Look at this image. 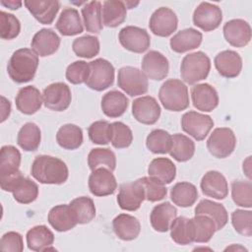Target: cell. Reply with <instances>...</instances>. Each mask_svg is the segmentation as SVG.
Returning <instances> with one entry per match:
<instances>
[{
	"instance_id": "1",
	"label": "cell",
	"mask_w": 252,
	"mask_h": 252,
	"mask_svg": "<svg viewBox=\"0 0 252 252\" xmlns=\"http://www.w3.org/2000/svg\"><path fill=\"white\" fill-rule=\"evenodd\" d=\"M31 174L39 183L59 185L67 181L69 170L62 159L52 156L40 155L33 159Z\"/></svg>"
},
{
	"instance_id": "2",
	"label": "cell",
	"mask_w": 252,
	"mask_h": 252,
	"mask_svg": "<svg viewBox=\"0 0 252 252\" xmlns=\"http://www.w3.org/2000/svg\"><path fill=\"white\" fill-rule=\"evenodd\" d=\"M37 67L38 55L31 48H20L11 55L7 64V73L12 81L24 84L34 78Z\"/></svg>"
},
{
	"instance_id": "3",
	"label": "cell",
	"mask_w": 252,
	"mask_h": 252,
	"mask_svg": "<svg viewBox=\"0 0 252 252\" xmlns=\"http://www.w3.org/2000/svg\"><path fill=\"white\" fill-rule=\"evenodd\" d=\"M158 98L162 106L169 111H182L189 106L187 86L178 79L166 80L159 88Z\"/></svg>"
},
{
	"instance_id": "4",
	"label": "cell",
	"mask_w": 252,
	"mask_h": 252,
	"mask_svg": "<svg viewBox=\"0 0 252 252\" xmlns=\"http://www.w3.org/2000/svg\"><path fill=\"white\" fill-rule=\"evenodd\" d=\"M211 70V60L203 51L185 55L180 65L181 79L188 85H194L205 80Z\"/></svg>"
},
{
	"instance_id": "5",
	"label": "cell",
	"mask_w": 252,
	"mask_h": 252,
	"mask_svg": "<svg viewBox=\"0 0 252 252\" xmlns=\"http://www.w3.org/2000/svg\"><path fill=\"white\" fill-rule=\"evenodd\" d=\"M117 85L130 96H137L148 92L149 81L140 69L124 66L118 70Z\"/></svg>"
},
{
	"instance_id": "6",
	"label": "cell",
	"mask_w": 252,
	"mask_h": 252,
	"mask_svg": "<svg viewBox=\"0 0 252 252\" xmlns=\"http://www.w3.org/2000/svg\"><path fill=\"white\" fill-rule=\"evenodd\" d=\"M89 64L91 71L86 82L87 87L94 91L101 92L113 85L114 67L109 61L103 58H97Z\"/></svg>"
},
{
	"instance_id": "7",
	"label": "cell",
	"mask_w": 252,
	"mask_h": 252,
	"mask_svg": "<svg viewBox=\"0 0 252 252\" xmlns=\"http://www.w3.org/2000/svg\"><path fill=\"white\" fill-rule=\"evenodd\" d=\"M236 146V137L227 127L216 128L207 140V148L217 158H225L230 156Z\"/></svg>"
},
{
	"instance_id": "8",
	"label": "cell",
	"mask_w": 252,
	"mask_h": 252,
	"mask_svg": "<svg viewBox=\"0 0 252 252\" xmlns=\"http://www.w3.org/2000/svg\"><path fill=\"white\" fill-rule=\"evenodd\" d=\"M214 126V120L210 115L194 110L185 112L181 117V128L197 141H203Z\"/></svg>"
},
{
	"instance_id": "9",
	"label": "cell",
	"mask_w": 252,
	"mask_h": 252,
	"mask_svg": "<svg viewBox=\"0 0 252 252\" xmlns=\"http://www.w3.org/2000/svg\"><path fill=\"white\" fill-rule=\"evenodd\" d=\"M43 104L53 111L66 110L72 100L71 90L65 83L56 82L48 85L42 93Z\"/></svg>"
},
{
	"instance_id": "10",
	"label": "cell",
	"mask_w": 252,
	"mask_h": 252,
	"mask_svg": "<svg viewBox=\"0 0 252 252\" xmlns=\"http://www.w3.org/2000/svg\"><path fill=\"white\" fill-rule=\"evenodd\" d=\"M120 44L134 53H143L150 47L151 37L145 29L126 26L120 30L118 34Z\"/></svg>"
},
{
	"instance_id": "11",
	"label": "cell",
	"mask_w": 252,
	"mask_h": 252,
	"mask_svg": "<svg viewBox=\"0 0 252 252\" xmlns=\"http://www.w3.org/2000/svg\"><path fill=\"white\" fill-rule=\"evenodd\" d=\"M178 19L176 14L167 7L158 8L151 16L149 27L151 32L161 37L171 35L177 29Z\"/></svg>"
},
{
	"instance_id": "12",
	"label": "cell",
	"mask_w": 252,
	"mask_h": 252,
	"mask_svg": "<svg viewBox=\"0 0 252 252\" xmlns=\"http://www.w3.org/2000/svg\"><path fill=\"white\" fill-rule=\"evenodd\" d=\"M222 21V12L218 5L201 2L193 13V24L204 32L218 29Z\"/></svg>"
},
{
	"instance_id": "13",
	"label": "cell",
	"mask_w": 252,
	"mask_h": 252,
	"mask_svg": "<svg viewBox=\"0 0 252 252\" xmlns=\"http://www.w3.org/2000/svg\"><path fill=\"white\" fill-rule=\"evenodd\" d=\"M88 185L91 193L96 197L112 195L117 188L115 176L112 171L105 167H98L92 170Z\"/></svg>"
},
{
	"instance_id": "14",
	"label": "cell",
	"mask_w": 252,
	"mask_h": 252,
	"mask_svg": "<svg viewBox=\"0 0 252 252\" xmlns=\"http://www.w3.org/2000/svg\"><path fill=\"white\" fill-rule=\"evenodd\" d=\"M160 106L157 99L150 95H144L132 102V114L134 118L145 125L155 124L160 116Z\"/></svg>"
},
{
	"instance_id": "15",
	"label": "cell",
	"mask_w": 252,
	"mask_h": 252,
	"mask_svg": "<svg viewBox=\"0 0 252 252\" xmlns=\"http://www.w3.org/2000/svg\"><path fill=\"white\" fill-rule=\"evenodd\" d=\"M144 200L145 190L138 180L120 185L119 193L117 195V203L122 210L129 212L137 211Z\"/></svg>"
},
{
	"instance_id": "16",
	"label": "cell",
	"mask_w": 252,
	"mask_h": 252,
	"mask_svg": "<svg viewBox=\"0 0 252 252\" xmlns=\"http://www.w3.org/2000/svg\"><path fill=\"white\" fill-rule=\"evenodd\" d=\"M142 71L148 79L154 81H161L165 79L169 71V63L167 58L157 50L147 52L142 60Z\"/></svg>"
},
{
	"instance_id": "17",
	"label": "cell",
	"mask_w": 252,
	"mask_h": 252,
	"mask_svg": "<svg viewBox=\"0 0 252 252\" xmlns=\"http://www.w3.org/2000/svg\"><path fill=\"white\" fill-rule=\"evenodd\" d=\"M225 40L234 47H244L251 39V27L241 19L226 22L222 28Z\"/></svg>"
},
{
	"instance_id": "18",
	"label": "cell",
	"mask_w": 252,
	"mask_h": 252,
	"mask_svg": "<svg viewBox=\"0 0 252 252\" xmlns=\"http://www.w3.org/2000/svg\"><path fill=\"white\" fill-rule=\"evenodd\" d=\"M191 99L195 108L211 112L219 105V94L210 84H197L191 89Z\"/></svg>"
},
{
	"instance_id": "19",
	"label": "cell",
	"mask_w": 252,
	"mask_h": 252,
	"mask_svg": "<svg viewBox=\"0 0 252 252\" xmlns=\"http://www.w3.org/2000/svg\"><path fill=\"white\" fill-rule=\"evenodd\" d=\"M203 194L217 200H223L228 194V184L223 176L218 170H209L204 174L200 183Z\"/></svg>"
},
{
	"instance_id": "20",
	"label": "cell",
	"mask_w": 252,
	"mask_h": 252,
	"mask_svg": "<svg viewBox=\"0 0 252 252\" xmlns=\"http://www.w3.org/2000/svg\"><path fill=\"white\" fill-rule=\"evenodd\" d=\"M215 67L219 74L224 78L237 77L242 70V58L234 50H223L218 53L214 59Z\"/></svg>"
},
{
	"instance_id": "21",
	"label": "cell",
	"mask_w": 252,
	"mask_h": 252,
	"mask_svg": "<svg viewBox=\"0 0 252 252\" xmlns=\"http://www.w3.org/2000/svg\"><path fill=\"white\" fill-rule=\"evenodd\" d=\"M59 35L51 29H41L32 37V49L40 57H46L55 53L60 46Z\"/></svg>"
},
{
	"instance_id": "22",
	"label": "cell",
	"mask_w": 252,
	"mask_h": 252,
	"mask_svg": "<svg viewBox=\"0 0 252 252\" xmlns=\"http://www.w3.org/2000/svg\"><path fill=\"white\" fill-rule=\"evenodd\" d=\"M24 4L33 18L42 25L52 24L60 9V2L56 0H26Z\"/></svg>"
},
{
	"instance_id": "23",
	"label": "cell",
	"mask_w": 252,
	"mask_h": 252,
	"mask_svg": "<svg viewBox=\"0 0 252 252\" xmlns=\"http://www.w3.org/2000/svg\"><path fill=\"white\" fill-rule=\"evenodd\" d=\"M15 102L20 112L26 115H32L40 109L43 101L38 89L33 86H27L19 90Z\"/></svg>"
},
{
	"instance_id": "24",
	"label": "cell",
	"mask_w": 252,
	"mask_h": 252,
	"mask_svg": "<svg viewBox=\"0 0 252 252\" xmlns=\"http://www.w3.org/2000/svg\"><path fill=\"white\" fill-rule=\"evenodd\" d=\"M203 34L201 32L188 28L179 31L169 41L170 48L176 53H184L199 47L202 43Z\"/></svg>"
},
{
	"instance_id": "25",
	"label": "cell",
	"mask_w": 252,
	"mask_h": 252,
	"mask_svg": "<svg viewBox=\"0 0 252 252\" xmlns=\"http://www.w3.org/2000/svg\"><path fill=\"white\" fill-rule=\"evenodd\" d=\"M47 220L49 224L59 232L68 231L78 224L74 212L66 204L53 207L48 213Z\"/></svg>"
},
{
	"instance_id": "26",
	"label": "cell",
	"mask_w": 252,
	"mask_h": 252,
	"mask_svg": "<svg viewBox=\"0 0 252 252\" xmlns=\"http://www.w3.org/2000/svg\"><path fill=\"white\" fill-rule=\"evenodd\" d=\"M27 244L30 250L35 252L56 250L51 247L54 242L53 232L44 224L35 225L28 230L27 235Z\"/></svg>"
},
{
	"instance_id": "27",
	"label": "cell",
	"mask_w": 252,
	"mask_h": 252,
	"mask_svg": "<svg viewBox=\"0 0 252 252\" xmlns=\"http://www.w3.org/2000/svg\"><path fill=\"white\" fill-rule=\"evenodd\" d=\"M176 216L177 209L169 202H163L155 206L152 210L150 215L151 225L158 232H166Z\"/></svg>"
},
{
	"instance_id": "28",
	"label": "cell",
	"mask_w": 252,
	"mask_h": 252,
	"mask_svg": "<svg viewBox=\"0 0 252 252\" xmlns=\"http://www.w3.org/2000/svg\"><path fill=\"white\" fill-rule=\"evenodd\" d=\"M113 231L118 238L124 241L136 239L141 231V223L137 218L128 214H120L112 220Z\"/></svg>"
},
{
	"instance_id": "29",
	"label": "cell",
	"mask_w": 252,
	"mask_h": 252,
	"mask_svg": "<svg viewBox=\"0 0 252 252\" xmlns=\"http://www.w3.org/2000/svg\"><path fill=\"white\" fill-rule=\"evenodd\" d=\"M55 28L64 36L82 33L84 27L78 10L75 8H65L61 12L55 24Z\"/></svg>"
},
{
	"instance_id": "30",
	"label": "cell",
	"mask_w": 252,
	"mask_h": 252,
	"mask_svg": "<svg viewBox=\"0 0 252 252\" xmlns=\"http://www.w3.org/2000/svg\"><path fill=\"white\" fill-rule=\"evenodd\" d=\"M129 100L126 95L116 90L109 91L103 94L100 102L102 112L110 118H117L127 110Z\"/></svg>"
},
{
	"instance_id": "31",
	"label": "cell",
	"mask_w": 252,
	"mask_h": 252,
	"mask_svg": "<svg viewBox=\"0 0 252 252\" xmlns=\"http://www.w3.org/2000/svg\"><path fill=\"white\" fill-rule=\"evenodd\" d=\"M171 239L179 245L195 242V227L192 219L186 217L175 218L170 225Z\"/></svg>"
},
{
	"instance_id": "32",
	"label": "cell",
	"mask_w": 252,
	"mask_h": 252,
	"mask_svg": "<svg viewBox=\"0 0 252 252\" xmlns=\"http://www.w3.org/2000/svg\"><path fill=\"white\" fill-rule=\"evenodd\" d=\"M127 8L125 2L106 0L102 3V24L108 28H116L126 20Z\"/></svg>"
},
{
	"instance_id": "33",
	"label": "cell",
	"mask_w": 252,
	"mask_h": 252,
	"mask_svg": "<svg viewBox=\"0 0 252 252\" xmlns=\"http://www.w3.org/2000/svg\"><path fill=\"white\" fill-rule=\"evenodd\" d=\"M148 174L164 185L169 184L175 179L176 166L167 158H156L149 164Z\"/></svg>"
},
{
	"instance_id": "34",
	"label": "cell",
	"mask_w": 252,
	"mask_h": 252,
	"mask_svg": "<svg viewBox=\"0 0 252 252\" xmlns=\"http://www.w3.org/2000/svg\"><path fill=\"white\" fill-rule=\"evenodd\" d=\"M195 215H206L210 217L214 220L217 230L223 228L228 221V214L223 205L208 199L199 202L195 208Z\"/></svg>"
},
{
	"instance_id": "35",
	"label": "cell",
	"mask_w": 252,
	"mask_h": 252,
	"mask_svg": "<svg viewBox=\"0 0 252 252\" xmlns=\"http://www.w3.org/2000/svg\"><path fill=\"white\" fill-rule=\"evenodd\" d=\"M83 131L75 124H64L61 126L56 134V141L58 145L65 150H76L83 144Z\"/></svg>"
},
{
	"instance_id": "36",
	"label": "cell",
	"mask_w": 252,
	"mask_h": 252,
	"mask_svg": "<svg viewBox=\"0 0 252 252\" xmlns=\"http://www.w3.org/2000/svg\"><path fill=\"white\" fill-rule=\"evenodd\" d=\"M170 199L174 205L181 208H188L197 201L198 190L190 182H178L171 188Z\"/></svg>"
},
{
	"instance_id": "37",
	"label": "cell",
	"mask_w": 252,
	"mask_h": 252,
	"mask_svg": "<svg viewBox=\"0 0 252 252\" xmlns=\"http://www.w3.org/2000/svg\"><path fill=\"white\" fill-rule=\"evenodd\" d=\"M81 12L87 32L91 33H98L102 31L101 3L99 1H91L86 3Z\"/></svg>"
},
{
	"instance_id": "38",
	"label": "cell",
	"mask_w": 252,
	"mask_h": 252,
	"mask_svg": "<svg viewBox=\"0 0 252 252\" xmlns=\"http://www.w3.org/2000/svg\"><path fill=\"white\" fill-rule=\"evenodd\" d=\"M41 140L39 127L32 122L24 124L18 132L17 144L26 152H34L38 149Z\"/></svg>"
},
{
	"instance_id": "39",
	"label": "cell",
	"mask_w": 252,
	"mask_h": 252,
	"mask_svg": "<svg viewBox=\"0 0 252 252\" xmlns=\"http://www.w3.org/2000/svg\"><path fill=\"white\" fill-rule=\"evenodd\" d=\"M172 137V145L169 155L175 160L184 162L191 159L195 154V144L187 136L183 134H174Z\"/></svg>"
},
{
	"instance_id": "40",
	"label": "cell",
	"mask_w": 252,
	"mask_h": 252,
	"mask_svg": "<svg viewBox=\"0 0 252 252\" xmlns=\"http://www.w3.org/2000/svg\"><path fill=\"white\" fill-rule=\"evenodd\" d=\"M21 158V153L16 147L11 145L3 146L0 150V177L18 172Z\"/></svg>"
},
{
	"instance_id": "41",
	"label": "cell",
	"mask_w": 252,
	"mask_h": 252,
	"mask_svg": "<svg viewBox=\"0 0 252 252\" xmlns=\"http://www.w3.org/2000/svg\"><path fill=\"white\" fill-rule=\"evenodd\" d=\"M88 164L91 170L105 167L113 171L116 168V157L108 148L92 149L88 155Z\"/></svg>"
},
{
	"instance_id": "42",
	"label": "cell",
	"mask_w": 252,
	"mask_h": 252,
	"mask_svg": "<svg viewBox=\"0 0 252 252\" xmlns=\"http://www.w3.org/2000/svg\"><path fill=\"white\" fill-rule=\"evenodd\" d=\"M14 199L20 204H31L38 196V186L32 179L24 175L19 179L12 191Z\"/></svg>"
},
{
	"instance_id": "43",
	"label": "cell",
	"mask_w": 252,
	"mask_h": 252,
	"mask_svg": "<svg viewBox=\"0 0 252 252\" xmlns=\"http://www.w3.org/2000/svg\"><path fill=\"white\" fill-rule=\"evenodd\" d=\"M69 206L74 212L79 224L91 222L95 217V206L94 201L86 196L73 199Z\"/></svg>"
},
{
	"instance_id": "44",
	"label": "cell",
	"mask_w": 252,
	"mask_h": 252,
	"mask_svg": "<svg viewBox=\"0 0 252 252\" xmlns=\"http://www.w3.org/2000/svg\"><path fill=\"white\" fill-rule=\"evenodd\" d=\"M172 145L171 135L163 129H155L146 139V146L153 154H167Z\"/></svg>"
},
{
	"instance_id": "45",
	"label": "cell",
	"mask_w": 252,
	"mask_h": 252,
	"mask_svg": "<svg viewBox=\"0 0 252 252\" xmlns=\"http://www.w3.org/2000/svg\"><path fill=\"white\" fill-rule=\"evenodd\" d=\"M72 49L78 57L93 58L99 52V40L96 36L86 34L74 39Z\"/></svg>"
},
{
	"instance_id": "46",
	"label": "cell",
	"mask_w": 252,
	"mask_h": 252,
	"mask_svg": "<svg viewBox=\"0 0 252 252\" xmlns=\"http://www.w3.org/2000/svg\"><path fill=\"white\" fill-rule=\"evenodd\" d=\"M192 220L195 227V242H209L217 231L214 220L206 215H195Z\"/></svg>"
},
{
	"instance_id": "47",
	"label": "cell",
	"mask_w": 252,
	"mask_h": 252,
	"mask_svg": "<svg viewBox=\"0 0 252 252\" xmlns=\"http://www.w3.org/2000/svg\"><path fill=\"white\" fill-rule=\"evenodd\" d=\"M133 142L132 130L120 121L110 123V143L115 149L128 148Z\"/></svg>"
},
{
	"instance_id": "48",
	"label": "cell",
	"mask_w": 252,
	"mask_h": 252,
	"mask_svg": "<svg viewBox=\"0 0 252 252\" xmlns=\"http://www.w3.org/2000/svg\"><path fill=\"white\" fill-rule=\"evenodd\" d=\"M231 198L233 202L243 208L252 207V183L251 181L234 180L231 183Z\"/></svg>"
},
{
	"instance_id": "49",
	"label": "cell",
	"mask_w": 252,
	"mask_h": 252,
	"mask_svg": "<svg viewBox=\"0 0 252 252\" xmlns=\"http://www.w3.org/2000/svg\"><path fill=\"white\" fill-rule=\"evenodd\" d=\"M138 181L142 184L145 190V200L150 202H158L166 197L167 188L158 180L150 176H144L139 178Z\"/></svg>"
},
{
	"instance_id": "50",
	"label": "cell",
	"mask_w": 252,
	"mask_h": 252,
	"mask_svg": "<svg viewBox=\"0 0 252 252\" xmlns=\"http://www.w3.org/2000/svg\"><path fill=\"white\" fill-rule=\"evenodd\" d=\"M21 32V23L13 14L0 12V36L2 39L11 40L16 38Z\"/></svg>"
},
{
	"instance_id": "51",
	"label": "cell",
	"mask_w": 252,
	"mask_h": 252,
	"mask_svg": "<svg viewBox=\"0 0 252 252\" xmlns=\"http://www.w3.org/2000/svg\"><path fill=\"white\" fill-rule=\"evenodd\" d=\"M231 223L234 230L244 236L252 235V212L237 209L231 214Z\"/></svg>"
},
{
	"instance_id": "52",
	"label": "cell",
	"mask_w": 252,
	"mask_h": 252,
	"mask_svg": "<svg viewBox=\"0 0 252 252\" xmlns=\"http://www.w3.org/2000/svg\"><path fill=\"white\" fill-rule=\"evenodd\" d=\"M90 64L84 60L71 63L66 69V79L73 85L86 83L90 76Z\"/></svg>"
},
{
	"instance_id": "53",
	"label": "cell",
	"mask_w": 252,
	"mask_h": 252,
	"mask_svg": "<svg viewBox=\"0 0 252 252\" xmlns=\"http://www.w3.org/2000/svg\"><path fill=\"white\" fill-rule=\"evenodd\" d=\"M90 140L96 145H107L110 142V123L105 120H97L88 128Z\"/></svg>"
},
{
	"instance_id": "54",
	"label": "cell",
	"mask_w": 252,
	"mask_h": 252,
	"mask_svg": "<svg viewBox=\"0 0 252 252\" xmlns=\"http://www.w3.org/2000/svg\"><path fill=\"white\" fill-rule=\"evenodd\" d=\"M0 249L2 251L22 252L24 250L23 236L16 231H8L4 233L1 237Z\"/></svg>"
},
{
	"instance_id": "55",
	"label": "cell",
	"mask_w": 252,
	"mask_h": 252,
	"mask_svg": "<svg viewBox=\"0 0 252 252\" xmlns=\"http://www.w3.org/2000/svg\"><path fill=\"white\" fill-rule=\"evenodd\" d=\"M1 108H2V111H1V122H4L10 115L11 113V103L10 101L5 97V96H1Z\"/></svg>"
},
{
	"instance_id": "56",
	"label": "cell",
	"mask_w": 252,
	"mask_h": 252,
	"mask_svg": "<svg viewBox=\"0 0 252 252\" xmlns=\"http://www.w3.org/2000/svg\"><path fill=\"white\" fill-rule=\"evenodd\" d=\"M250 165H251V157H248L243 161V171L249 179H251V166Z\"/></svg>"
},
{
	"instance_id": "57",
	"label": "cell",
	"mask_w": 252,
	"mask_h": 252,
	"mask_svg": "<svg viewBox=\"0 0 252 252\" xmlns=\"http://www.w3.org/2000/svg\"><path fill=\"white\" fill-rule=\"evenodd\" d=\"M1 4L3 6L8 7L11 10H17V9H19L22 6V2L21 1H18V2H16V1H8V2L1 1Z\"/></svg>"
}]
</instances>
